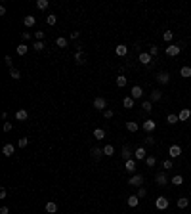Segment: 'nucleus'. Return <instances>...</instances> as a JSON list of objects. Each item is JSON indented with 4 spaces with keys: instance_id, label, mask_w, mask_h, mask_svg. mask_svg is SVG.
<instances>
[{
    "instance_id": "f257e3e1",
    "label": "nucleus",
    "mask_w": 191,
    "mask_h": 214,
    "mask_svg": "<svg viewBox=\"0 0 191 214\" xmlns=\"http://www.w3.org/2000/svg\"><path fill=\"white\" fill-rule=\"evenodd\" d=\"M141 184H143V176L141 174H132L130 176L128 185H132V187H141Z\"/></svg>"
},
{
    "instance_id": "f03ea898",
    "label": "nucleus",
    "mask_w": 191,
    "mask_h": 214,
    "mask_svg": "<svg viewBox=\"0 0 191 214\" xmlns=\"http://www.w3.org/2000/svg\"><path fill=\"white\" fill-rule=\"evenodd\" d=\"M182 52V44H170L166 46V55H170V58H176Z\"/></svg>"
},
{
    "instance_id": "7ed1b4c3",
    "label": "nucleus",
    "mask_w": 191,
    "mask_h": 214,
    "mask_svg": "<svg viewBox=\"0 0 191 214\" xmlns=\"http://www.w3.org/2000/svg\"><path fill=\"white\" fill-rule=\"evenodd\" d=\"M138 59H140L141 65H151V63H153V55H151L149 52H141V54L138 55Z\"/></svg>"
},
{
    "instance_id": "20e7f679",
    "label": "nucleus",
    "mask_w": 191,
    "mask_h": 214,
    "mask_svg": "<svg viewBox=\"0 0 191 214\" xmlns=\"http://www.w3.org/2000/svg\"><path fill=\"white\" fill-rule=\"evenodd\" d=\"M141 128L147 132V134H151L155 128H157V123H155L153 119H147V120H143V124H141Z\"/></svg>"
},
{
    "instance_id": "39448f33",
    "label": "nucleus",
    "mask_w": 191,
    "mask_h": 214,
    "mask_svg": "<svg viewBox=\"0 0 191 214\" xmlns=\"http://www.w3.org/2000/svg\"><path fill=\"white\" fill-rule=\"evenodd\" d=\"M94 109H97V111H105L107 109V102H105V98H96L94 99Z\"/></svg>"
},
{
    "instance_id": "423d86ee",
    "label": "nucleus",
    "mask_w": 191,
    "mask_h": 214,
    "mask_svg": "<svg viewBox=\"0 0 191 214\" xmlns=\"http://www.w3.org/2000/svg\"><path fill=\"white\" fill-rule=\"evenodd\" d=\"M136 168H138V162L134 161V159H130V161L124 162V170H126L128 174H136Z\"/></svg>"
},
{
    "instance_id": "0eeeda50",
    "label": "nucleus",
    "mask_w": 191,
    "mask_h": 214,
    "mask_svg": "<svg viewBox=\"0 0 191 214\" xmlns=\"http://www.w3.org/2000/svg\"><path fill=\"white\" fill-rule=\"evenodd\" d=\"M155 206H157L159 210H166V209H168V199L162 197V195L157 197V201H155Z\"/></svg>"
},
{
    "instance_id": "6e6552de",
    "label": "nucleus",
    "mask_w": 191,
    "mask_h": 214,
    "mask_svg": "<svg viewBox=\"0 0 191 214\" xmlns=\"http://www.w3.org/2000/svg\"><path fill=\"white\" fill-rule=\"evenodd\" d=\"M155 182H157V185H166V184H168V178H166V172H164V170L157 172V176H155Z\"/></svg>"
},
{
    "instance_id": "1a4fd4ad",
    "label": "nucleus",
    "mask_w": 191,
    "mask_h": 214,
    "mask_svg": "<svg viewBox=\"0 0 191 214\" xmlns=\"http://www.w3.org/2000/svg\"><path fill=\"white\" fill-rule=\"evenodd\" d=\"M168 155H170V159H176V157H180L182 155V147L180 145H170V147H168Z\"/></svg>"
},
{
    "instance_id": "9d476101",
    "label": "nucleus",
    "mask_w": 191,
    "mask_h": 214,
    "mask_svg": "<svg viewBox=\"0 0 191 214\" xmlns=\"http://www.w3.org/2000/svg\"><path fill=\"white\" fill-rule=\"evenodd\" d=\"M134 157H136V161H145V157H147L145 147H143V145H141V147H138L136 151H134Z\"/></svg>"
},
{
    "instance_id": "9b49d317",
    "label": "nucleus",
    "mask_w": 191,
    "mask_h": 214,
    "mask_svg": "<svg viewBox=\"0 0 191 214\" xmlns=\"http://www.w3.org/2000/svg\"><path fill=\"white\" fill-rule=\"evenodd\" d=\"M141 96H143V88H141V86H132V90H130V98L140 99Z\"/></svg>"
},
{
    "instance_id": "f8f14e48",
    "label": "nucleus",
    "mask_w": 191,
    "mask_h": 214,
    "mask_svg": "<svg viewBox=\"0 0 191 214\" xmlns=\"http://www.w3.org/2000/svg\"><path fill=\"white\" fill-rule=\"evenodd\" d=\"M90 155H92V159H94V161H100L101 157H103V149H100V147H92V149H90Z\"/></svg>"
},
{
    "instance_id": "ddd939ff",
    "label": "nucleus",
    "mask_w": 191,
    "mask_h": 214,
    "mask_svg": "<svg viewBox=\"0 0 191 214\" xmlns=\"http://www.w3.org/2000/svg\"><path fill=\"white\" fill-rule=\"evenodd\" d=\"M155 77H157V82H159V84H166L168 80H170V75H168L166 71H164V73H157Z\"/></svg>"
},
{
    "instance_id": "4468645a",
    "label": "nucleus",
    "mask_w": 191,
    "mask_h": 214,
    "mask_svg": "<svg viewBox=\"0 0 191 214\" xmlns=\"http://www.w3.org/2000/svg\"><path fill=\"white\" fill-rule=\"evenodd\" d=\"M121 157L124 159V162L132 159V149H130V145H124V147H122V151H121Z\"/></svg>"
},
{
    "instance_id": "2eb2a0df",
    "label": "nucleus",
    "mask_w": 191,
    "mask_h": 214,
    "mask_svg": "<svg viewBox=\"0 0 191 214\" xmlns=\"http://www.w3.org/2000/svg\"><path fill=\"white\" fill-rule=\"evenodd\" d=\"M115 54L118 55V58H124V55L128 54V46H124V44H118V46L115 48Z\"/></svg>"
},
{
    "instance_id": "dca6fc26",
    "label": "nucleus",
    "mask_w": 191,
    "mask_h": 214,
    "mask_svg": "<svg viewBox=\"0 0 191 214\" xmlns=\"http://www.w3.org/2000/svg\"><path fill=\"white\" fill-rule=\"evenodd\" d=\"M149 99H151V102H161V99H162V92H161V90H157V88L151 90Z\"/></svg>"
},
{
    "instance_id": "f3484780",
    "label": "nucleus",
    "mask_w": 191,
    "mask_h": 214,
    "mask_svg": "<svg viewBox=\"0 0 191 214\" xmlns=\"http://www.w3.org/2000/svg\"><path fill=\"white\" fill-rule=\"evenodd\" d=\"M2 153H4V157H12L13 153H16V147H13L12 144H6V145L2 147Z\"/></svg>"
},
{
    "instance_id": "a211bd4d",
    "label": "nucleus",
    "mask_w": 191,
    "mask_h": 214,
    "mask_svg": "<svg viewBox=\"0 0 191 214\" xmlns=\"http://www.w3.org/2000/svg\"><path fill=\"white\" fill-rule=\"evenodd\" d=\"M46 212L48 214H55V212H58V203H54V201L46 203Z\"/></svg>"
},
{
    "instance_id": "6ab92c4d",
    "label": "nucleus",
    "mask_w": 191,
    "mask_h": 214,
    "mask_svg": "<svg viewBox=\"0 0 191 214\" xmlns=\"http://www.w3.org/2000/svg\"><path fill=\"white\" fill-rule=\"evenodd\" d=\"M126 203H128V206H132V209H136V206L140 205V197H138V195H130V197H128V201H126Z\"/></svg>"
},
{
    "instance_id": "aec40b11",
    "label": "nucleus",
    "mask_w": 191,
    "mask_h": 214,
    "mask_svg": "<svg viewBox=\"0 0 191 214\" xmlns=\"http://www.w3.org/2000/svg\"><path fill=\"white\" fill-rule=\"evenodd\" d=\"M34 23H37L34 16H25V17H23V25H25V27H34Z\"/></svg>"
},
{
    "instance_id": "412c9836",
    "label": "nucleus",
    "mask_w": 191,
    "mask_h": 214,
    "mask_svg": "<svg viewBox=\"0 0 191 214\" xmlns=\"http://www.w3.org/2000/svg\"><path fill=\"white\" fill-rule=\"evenodd\" d=\"M141 109H143L145 113H151V111H153V102H151V99H145V102H141Z\"/></svg>"
},
{
    "instance_id": "4be33fe9",
    "label": "nucleus",
    "mask_w": 191,
    "mask_h": 214,
    "mask_svg": "<svg viewBox=\"0 0 191 214\" xmlns=\"http://www.w3.org/2000/svg\"><path fill=\"white\" fill-rule=\"evenodd\" d=\"M126 130L136 134V132L140 130V124H138V123H134V120H130V123H126Z\"/></svg>"
},
{
    "instance_id": "5701e85b",
    "label": "nucleus",
    "mask_w": 191,
    "mask_h": 214,
    "mask_svg": "<svg viewBox=\"0 0 191 214\" xmlns=\"http://www.w3.org/2000/svg\"><path fill=\"white\" fill-rule=\"evenodd\" d=\"M178 117H180V123H183V120H187V119L191 117V111L186 107V109H182V111H180V115H178Z\"/></svg>"
},
{
    "instance_id": "b1692460",
    "label": "nucleus",
    "mask_w": 191,
    "mask_h": 214,
    "mask_svg": "<svg viewBox=\"0 0 191 214\" xmlns=\"http://www.w3.org/2000/svg\"><path fill=\"white\" fill-rule=\"evenodd\" d=\"M176 205H178V209H187V206H189V199L180 197L178 201H176Z\"/></svg>"
},
{
    "instance_id": "393cba45",
    "label": "nucleus",
    "mask_w": 191,
    "mask_h": 214,
    "mask_svg": "<svg viewBox=\"0 0 191 214\" xmlns=\"http://www.w3.org/2000/svg\"><path fill=\"white\" fill-rule=\"evenodd\" d=\"M27 117H29L27 109H19V111L16 113V119H17V120H27Z\"/></svg>"
},
{
    "instance_id": "a878e982",
    "label": "nucleus",
    "mask_w": 191,
    "mask_h": 214,
    "mask_svg": "<svg viewBox=\"0 0 191 214\" xmlns=\"http://www.w3.org/2000/svg\"><path fill=\"white\" fill-rule=\"evenodd\" d=\"M166 123H168V124H178V123H180V117L174 115V113H170V115L166 117Z\"/></svg>"
},
{
    "instance_id": "bb28decb",
    "label": "nucleus",
    "mask_w": 191,
    "mask_h": 214,
    "mask_svg": "<svg viewBox=\"0 0 191 214\" xmlns=\"http://www.w3.org/2000/svg\"><path fill=\"white\" fill-rule=\"evenodd\" d=\"M180 77H183V78H189V77H191V67H189V65L182 67V69H180Z\"/></svg>"
},
{
    "instance_id": "cd10ccee",
    "label": "nucleus",
    "mask_w": 191,
    "mask_h": 214,
    "mask_svg": "<svg viewBox=\"0 0 191 214\" xmlns=\"http://www.w3.org/2000/svg\"><path fill=\"white\" fill-rule=\"evenodd\" d=\"M134 102H136V99L128 96V98H124V99H122V105L126 107V109H132V107H134Z\"/></svg>"
},
{
    "instance_id": "c85d7f7f",
    "label": "nucleus",
    "mask_w": 191,
    "mask_h": 214,
    "mask_svg": "<svg viewBox=\"0 0 191 214\" xmlns=\"http://www.w3.org/2000/svg\"><path fill=\"white\" fill-rule=\"evenodd\" d=\"M126 84H128V80H126V77L118 75V77H117V86H118V88H124Z\"/></svg>"
},
{
    "instance_id": "c756f323",
    "label": "nucleus",
    "mask_w": 191,
    "mask_h": 214,
    "mask_svg": "<svg viewBox=\"0 0 191 214\" xmlns=\"http://www.w3.org/2000/svg\"><path fill=\"white\" fill-rule=\"evenodd\" d=\"M94 138L96 140H103L105 138V130H103V128H96V130H94Z\"/></svg>"
},
{
    "instance_id": "7c9ffc66",
    "label": "nucleus",
    "mask_w": 191,
    "mask_h": 214,
    "mask_svg": "<svg viewBox=\"0 0 191 214\" xmlns=\"http://www.w3.org/2000/svg\"><path fill=\"white\" fill-rule=\"evenodd\" d=\"M103 155L105 157H113V155H115V147H113V145H105L103 147Z\"/></svg>"
},
{
    "instance_id": "2f4dec72",
    "label": "nucleus",
    "mask_w": 191,
    "mask_h": 214,
    "mask_svg": "<svg viewBox=\"0 0 191 214\" xmlns=\"http://www.w3.org/2000/svg\"><path fill=\"white\" fill-rule=\"evenodd\" d=\"M145 165L149 166V168H153L155 165H157V159H155L153 155H149V157H145Z\"/></svg>"
},
{
    "instance_id": "473e14b6",
    "label": "nucleus",
    "mask_w": 191,
    "mask_h": 214,
    "mask_svg": "<svg viewBox=\"0 0 191 214\" xmlns=\"http://www.w3.org/2000/svg\"><path fill=\"white\" fill-rule=\"evenodd\" d=\"M27 52H29V46H27L25 42H23V44H19V46H17V54H19V55H25Z\"/></svg>"
},
{
    "instance_id": "72a5a7b5",
    "label": "nucleus",
    "mask_w": 191,
    "mask_h": 214,
    "mask_svg": "<svg viewBox=\"0 0 191 214\" xmlns=\"http://www.w3.org/2000/svg\"><path fill=\"white\" fill-rule=\"evenodd\" d=\"M55 46L58 48H67V38H63V37L55 38Z\"/></svg>"
},
{
    "instance_id": "f704fd0d",
    "label": "nucleus",
    "mask_w": 191,
    "mask_h": 214,
    "mask_svg": "<svg viewBox=\"0 0 191 214\" xmlns=\"http://www.w3.org/2000/svg\"><path fill=\"white\" fill-rule=\"evenodd\" d=\"M48 6H50V2H48V0H37V8H38V10H46Z\"/></svg>"
},
{
    "instance_id": "c9c22d12",
    "label": "nucleus",
    "mask_w": 191,
    "mask_h": 214,
    "mask_svg": "<svg viewBox=\"0 0 191 214\" xmlns=\"http://www.w3.org/2000/svg\"><path fill=\"white\" fill-rule=\"evenodd\" d=\"M46 23L48 25H55V23H58V16H55V13H50V16L46 17Z\"/></svg>"
},
{
    "instance_id": "e433bc0d",
    "label": "nucleus",
    "mask_w": 191,
    "mask_h": 214,
    "mask_svg": "<svg viewBox=\"0 0 191 214\" xmlns=\"http://www.w3.org/2000/svg\"><path fill=\"white\" fill-rule=\"evenodd\" d=\"M162 38H164V42H172L174 33H172V31H164V33H162Z\"/></svg>"
},
{
    "instance_id": "4c0bfd02",
    "label": "nucleus",
    "mask_w": 191,
    "mask_h": 214,
    "mask_svg": "<svg viewBox=\"0 0 191 214\" xmlns=\"http://www.w3.org/2000/svg\"><path fill=\"white\" fill-rule=\"evenodd\" d=\"M10 77L13 78V80H19V78H21V73H19L16 67H13V69H10Z\"/></svg>"
},
{
    "instance_id": "58836bf2",
    "label": "nucleus",
    "mask_w": 191,
    "mask_h": 214,
    "mask_svg": "<svg viewBox=\"0 0 191 214\" xmlns=\"http://www.w3.org/2000/svg\"><path fill=\"white\" fill-rule=\"evenodd\" d=\"M172 184H174V185H182V184H183V176H182V174H176V176L172 178Z\"/></svg>"
},
{
    "instance_id": "ea45409f",
    "label": "nucleus",
    "mask_w": 191,
    "mask_h": 214,
    "mask_svg": "<svg viewBox=\"0 0 191 214\" xmlns=\"http://www.w3.org/2000/svg\"><path fill=\"white\" fill-rule=\"evenodd\" d=\"M75 61L79 63V65H82V63H84V54L82 52H76L75 54Z\"/></svg>"
},
{
    "instance_id": "a19ab883",
    "label": "nucleus",
    "mask_w": 191,
    "mask_h": 214,
    "mask_svg": "<svg viewBox=\"0 0 191 214\" xmlns=\"http://www.w3.org/2000/svg\"><path fill=\"white\" fill-rule=\"evenodd\" d=\"M44 46H46V44H44V42H40V40H37V42L33 44V48L37 50V52H42V50H44Z\"/></svg>"
},
{
    "instance_id": "79ce46f5",
    "label": "nucleus",
    "mask_w": 191,
    "mask_h": 214,
    "mask_svg": "<svg viewBox=\"0 0 191 214\" xmlns=\"http://www.w3.org/2000/svg\"><path fill=\"white\" fill-rule=\"evenodd\" d=\"M162 168H164V172H166V170H170L172 168V159H164V161H162Z\"/></svg>"
},
{
    "instance_id": "37998d69",
    "label": "nucleus",
    "mask_w": 191,
    "mask_h": 214,
    "mask_svg": "<svg viewBox=\"0 0 191 214\" xmlns=\"http://www.w3.org/2000/svg\"><path fill=\"white\" fill-rule=\"evenodd\" d=\"M34 38L40 40V42H44V31H37V33H34Z\"/></svg>"
},
{
    "instance_id": "c03bdc74",
    "label": "nucleus",
    "mask_w": 191,
    "mask_h": 214,
    "mask_svg": "<svg viewBox=\"0 0 191 214\" xmlns=\"http://www.w3.org/2000/svg\"><path fill=\"white\" fill-rule=\"evenodd\" d=\"M27 144H29V140H27V138H19V141H17L19 147H27Z\"/></svg>"
},
{
    "instance_id": "a18cd8bd",
    "label": "nucleus",
    "mask_w": 191,
    "mask_h": 214,
    "mask_svg": "<svg viewBox=\"0 0 191 214\" xmlns=\"http://www.w3.org/2000/svg\"><path fill=\"white\" fill-rule=\"evenodd\" d=\"M4 63H6V65H8L10 69H13V61H12L10 55H6V58H4Z\"/></svg>"
},
{
    "instance_id": "49530a36",
    "label": "nucleus",
    "mask_w": 191,
    "mask_h": 214,
    "mask_svg": "<svg viewBox=\"0 0 191 214\" xmlns=\"http://www.w3.org/2000/svg\"><path fill=\"white\" fill-rule=\"evenodd\" d=\"M153 144H155V138H151V136H147L143 140V145H153Z\"/></svg>"
},
{
    "instance_id": "de8ad7c7",
    "label": "nucleus",
    "mask_w": 191,
    "mask_h": 214,
    "mask_svg": "<svg viewBox=\"0 0 191 214\" xmlns=\"http://www.w3.org/2000/svg\"><path fill=\"white\" fill-rule=\"evenodd\" d=\"M145 195H147V189H145V187H140V189H138V197L141 199V197H145Z\"/></svg>"
},
{
    "instance_id": "09e8293b",
    "label": "nucleus",
    "mask_w": 191,
    "mask_h": 214,
    "mask_svg": "<svg viewBox=\"0 0 191 214\" xmlns=\"http://www.w3.org/2000/svg\"><path fill=\"white\" fill-rule=\"evenodd\" d=\"M103 117H105V119H113V111H111V109H105V111H103Z\"/></svg>"
},
{
    "instance_id": "8fccbe9b",
    "label": "nucleus",
    "mask_w": 191,
    "mask_h": 214,
    "mask_svg": "<svg viewBox=\"0 0 191 214\" xmlns=\"http://www.w3.org/2000/svg\"><path fill=\"white\" fill-rule=\"evenodd\" d=\"M79 37H80V33H79V31H71V38H73V40H76Z\"/></svg>"
},
{
    "instance_id": "3c124183",
    "label": "nucleus",
    "mask_w": 191,
    "mask_h": 214,
    "mask_svg": "<svg viewBox=\"0 0 191 214\" xmlns=\"http://www.w3.org/2000/svg\"><path fill=\"white\" fill-rule=\"evenodd\" d=\"M21 38H23V40H31V33H23V34H21Z\"/></svg>"
},
{
    "instance_id": "603ef678",
    "label": "nucleus",
    "mask_w": 191,
    "mask_h": 214,
    "mask_svg": "<svg viewBox=\"0 0 191 214\" xmlns=\"http://www.w3.org/2000/svg\"><path fill=\"white\" fill-rule=\"evenodd\" d=\"M149 54H151V55H157V54H159V48H157V46H151V52H149Z\"/></svg>"
},
{
    "instance_id": "864d4df0",
    "label": "nucleus",
    "mask_w": 191,
    "mask_h": 214,
    "mask_svg": "<svg viewBox=\"0 0 191 214\" xmlns=\"http://www.w3.org/2000/svg\"><path fill=\"white\" fill-rule=\"evenodd\" d=\"M12 130V123H4V132H10Z\"/></svg>"
},
{
    "instance_id": "5fc2aeb1",
    "label": "nucleus",
    "mask_w": 191,
    "mask_h": 214,
    "mask_svg": "<svg viewBox=\"0 0 191 214\" xmlns=\"http://www.w3.org/2000/svg\"><path fill=\"white\" fill-rule=\"evenodd\" d=\"M10 210H8V206H0V214H8Z\"/></svg>"
},
{
    "instance_id": "6e6d98bb",
    "label": "nucleus",
    "mask_w": 191,
    "mask_h": 214,
    "mask_svg": "<svg viewBox=\"0 0 191 214\" xmlns=\"http://www.w3.org/2000/svg\"><path fill=\"white\" fill-rule=\"evenodd\" d=\"M6 195H8V191H6V189H0V199H6Z\"/></svg>"
}]
</instances>
